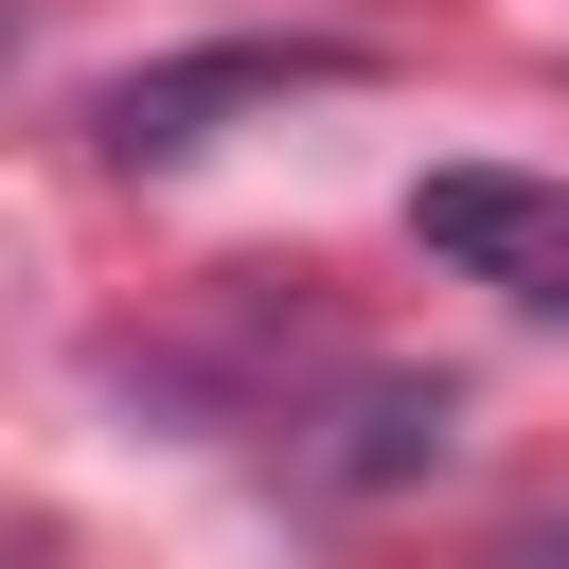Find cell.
Returning <instances> with one entry per match:
<instances>
[{
	"mask_svg": "<svg viewBox=\"0 0 569 569\" xmlns=\"http://www.w3.org/2000/svg\"><path fill=\"white\" fill-rule=\"evenodd\" d=\"M373 53L356 36H213V53H142L107 107H89V142L124 160V178H160V160H196L213 124H249V107H302V89H356Z\"/></svg>",
	"mask_w": 569,
	"mask_h": 569,
	"instance_id": "cell-1",
	"label": "cell"
},
{
	"mask_svg": "<svg viewBox=\"0 0 569 569\" xmlns=\"http://www.w3.org/2000/svg\"><path fill=\"white\" fill-rule=\"evenodd\" d=\"M409 249L498 284V302H569V178H498V160H445L409 178Z\"/></svg>",
	"mask_w": 569,
	"mask_h": 569,
	"instance_id": "cell-2",
	"label": "cell"
},
{
	"mask_svg": "<svg viewBox=\"0 0 569 569\" xmlns=\"http://www.w3.org/2000/svg\"><path fill=\"white\" fill-rule=\"evenodd\" d=\"M445 427H462L445 373H373V391H338V427L302 445V480H320V498H391V480L445 462Z\"/></svg>",
	"mask_w": 569,
	"mask_h": 569,
	"instance_id": "cell-3",
	"label": "cell"
}]
</instances>
